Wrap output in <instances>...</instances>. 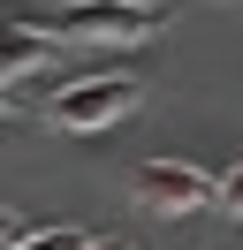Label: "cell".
I'll return each instance as SVG.
<instances>
[{"mask_svg": "<svg viewBox=\"0 0 243 250\" xmlns=\"http://www.w3.org/2000/svg\"><path fill=\"white\" fill-rule=\"evenodd\" d=\"M0 114H8V91H0Z\"/></svg>", "mask_w": 243, "mask_h": 250, "instance_id": "9c48e42d", "label": "cell"}, {"mask_svg": "<svg viewBox=\"0 0 243 250\" xmlns=\"http://www.w3.org/2000/svg\"><path fill=\"white\" fill-rule=\"evenodd\" d=\"M46 61H53V46H46L30 23H0V91L23 83V76H38Z\"/></svg>", "mask_w": 243, "mask_h": 250, "instance_id": "277c9868", "label": "cell"}, {"mask_svg": "<svg viewBox=\"0 0 243 250\" xmlns=\"http://www.w3.org/2000/svg\"><path fill=\"white\" fill-rule=\"evenodd\" d=\"M84 250H137V243H122V235H106V243H84Z\"/></svg>", "mask_w": 243, "mask_h": 250, "instance_id": "ba28073f", "label": "cell"}, {"mask_svg": "<svg viewBox=\"0 0 243 250\" xmlns=\"http://www.w3.org/2000/svg\"><path fill=\"white\" fill-rule=\"evenodd\" d=\"M236 8H243V0H236Z\"/></svg>", "mask_w": 243, "mask_h": 250, "instance_id": "30bf717a", "label": "cell"}, {"mask_svg": "<svg viewBox=\"0 0 243 250\" xmlns=\"http://www.w3.org/2000/svg\"><path fill=\"white\" fill-rule=\"evenodd\" d=\"M129 197L152 220H197V212H213V174L197 159H145L129 174Z\"/></svg>", "mask_w": 243, "mask_h": 250, "instance_id": "3957f363", "label": "cell"}, {"mask_svg": "<svg viewBox=\"0 0 243 250\" xmlns=\"http://www.w3.org/2000/svg\"><path fill=\"white\" fill-rule=\"evenodd\" d=\"M8 243H15V212L0 205V250H8Z\"/></svg>", "mask_w": 243, "mask_h": 250, "instance_id": "52a82bcc", "label": "cell"}, {"mask_svg": "<svg viewBox=\"0 0 243 250\" xmlns=\"http://www.w3.org/2000/svg\"><path fill=\"white\" fill-rule=\"evenodd\" d=\"M145 106V83L122 76V68H91V76H69L61 91H46V122L69 129V137H91V129H114Z\"/></svg>", "mask_w": 243, "mask_h": 250, "instance_id": "7a4b0ae2", "label": "cell"}, {"mask_svg": "<svg viewBox=\"0 0 243 250\" xmlns=\"http://www.w3.org/2000/svg\"><path fill=\"white\" fill-rule=\"evenodd\" d=\"M23 23L46 46H145L160 31V8L152 0H46Z\"/></svg>", "mask_w": 243, "mask_h": 250, "instance_id": "6da1fadb", "label": "cell"}, {"mask_svg": "<svg viewBox=\"0 0 243 250\" xmlns=\"http://www.w3.org/2000/svg\"><path fill=\"white\" fill-rule=\"evenodd\" d=\"M213 205H220V212H228V220H243V152H236V159H228V167H220V174H213Z\"/></svg>", "mask_w": 243, "mask_h": 250, "instance_id": "5b68a950", "label": "cell"}, {"mask_svg": "<svg viewBox=\"0 0 243 250\" xmlns=\"http://www.w3.org/2000/svg\"><path fill=\"white\" fill-rule=\"evenodd\" d=\"M84 243H91L84 228H38V235H15L8 250H84Z\"/></svg>", "mask_w": 243, "mask_h": 250, "instance_id": "8992f818", "label": "cell"}]
</instances>
